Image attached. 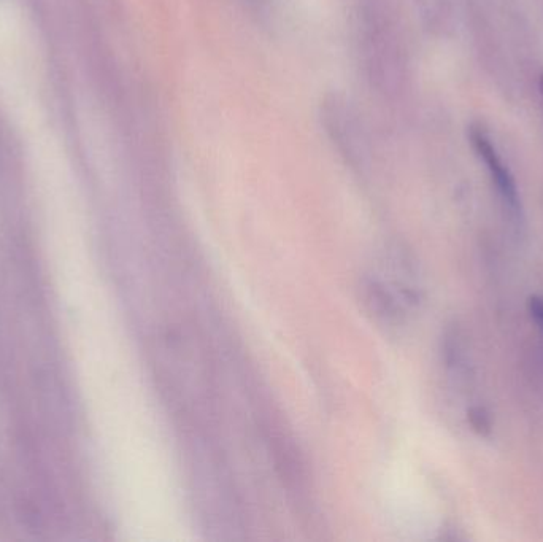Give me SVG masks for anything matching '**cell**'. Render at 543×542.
I'll return each mask as SVG.
<instances>
[{"label":"cell","mask_w":543,"mask_h":542,"mask_svg":"<svg viewBox=\"0 0 543 542\" xmlns=\"http://www.w3.org/2000/svg\"><path fill=\"white\" fill-rule=\"evenodd\" d=\"M470 139H472V144H474L478 156L483 159V163L488 167L491 179L496 183L497 191L501 194L505 206L510 210V213L518 215L520 213V196H518L517 183L513 180L509 167H505V164L502 163V159L497 155L496 148L491 144L490 137L486 136L485 131L474 128V131L470 134Z\"/></svg>","instance_id":"cell-1"},{"label":"cell","mask_w":543,"mask_h":542,"mask_svg":"<svg viewBox=\"0 0 543 542\" xmlns=\"http://www.w3.org/2000/svg\"><path fill=\"white\" fill-rule=\"evenodd\" d=\"M469 422L470 426L477 431L478 434L486 436V434L491 433V419L488 412L482 407H474L469 411Z\"/></svg>","instance_id":"cell-2"},{"label":"cell","mask_w":543,"mask_h":542,"mask_svg":"<svg viewBox=\"0 0 543 542\" xmlns=\"http://www.w3.org/2000/svg\"><path fill=\"white\" fill-rule=\"evenodd\" d=\"M529 312H531V317L534 318L536 325L543 331V298L534 296L529 299Z\"/></svg>","instance_id":"cell-3"},{"label":"cell","mask_w":543,"mask_h":542,"mask_svg":"<svg viewBox=\"0 0 543 542\" xmlns=\"http://www.w3.org/2000/svg\"><path fill=\"white\" fill-rule=\"evenodd\" d=\"M540 91H542V96H543V75H542V78H540Z\"/></svg>","instance_id":"cell-4"}]
</instances>
